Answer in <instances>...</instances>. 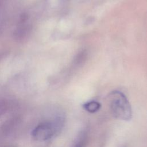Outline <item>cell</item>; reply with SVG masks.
<instances>
[{"label": "cell", "instance_id": "3957f363", "mask_svg": "<svg viewBox=\"0 0 147 147\" xmlns=\"http://www.w3.org/2000/svg\"><path fill=\"white\" fill-rule=\"evenodd\" d=\"M83 108L89 113H95L98 111L100 108V104L96 101L88 102L83 105Z\"/></svg>", "mask_w": 147, "mask_h": 147}, {"label": "cell", "instance_id": "6da1fadb", "mask_svg": "<svg viewBox=\"0 0 147 147\" xmlns=\"http://www.w3.org/2000/svg\"><path fill=\"white\" fill-rule=\"evenodd\" d=\"M109 102L112 115L116 118L129 121L132 118V109L125 95L119 91H113L109 95Z\"/></svg>", "mask_w": 147, "mask_h": 147}, {"label": "cell", "instance_id": "7a4b0ae2", "mask_svg": "<svg viewBox=\"0 0 147 147\" xmlns=\"http://www.w3.org/2000/svg\"><path fill=\"white\" fill-rule=\"evenodd\" d=\"M64 119L56 118L53 121H46L38 125L32 131V137L38 141H44L55 136L63 127Z\"/></svg>", "mask_w": 147, "mask_h": 147}, {"label": "cell", "instance_id": "277c9868", "mask_svg": "<svg viewBox=\"0 0 147 147\" xmlns=\"http://www.w3.org/2000/svg\"><path fill=\"white\" fill-rule=\"evenodd\" d=\"M86 133L81 132L73 147H84L86 142Z\"/></svg>", "mask_w": 147, "mask_h": 147}]
</instances>
